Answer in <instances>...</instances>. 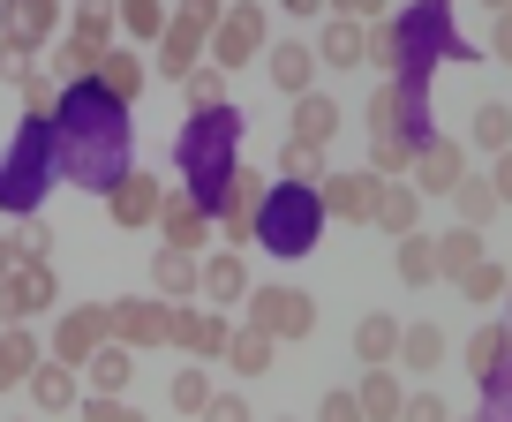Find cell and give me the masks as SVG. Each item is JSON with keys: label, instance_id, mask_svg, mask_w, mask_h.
I'll list each match as a JSON object with an SVG mask.
<instances>
[{"label": "cell", "instance_id": "1", "mask_svg": "<svg viewBox=\"0 0 512 422\" xmlns=\"http://www.w3.org/2000/svg\"><path fill=\"white\" fill-rule=\"evenodd\" d=\"M128 121H121V98H106L98 83H76V91L53 106V159H61L68 181L83 189H113L128 174Z\"/></svg>", "mask_w": 512, "mask_h": 422}, {"label": "cell", "instance_id": "2", "mask_svg": "<svg viewBox=\"0 0 512 422\" xmlns=\"http://www.w3.org/2000/svg\"><path fill=\"white\" fill-rule=\"evenodd\" d=\"M249 325L264 340H309L317 332V302L302 287H249Z\"/></svg>", "mask_w": 512, "mask_h": 422}, {"label": "cell", "instance_id": "3", "mask_svg": "<svg viewBox=\"0 0 512 422\" xmlns=\"http://www.w3.org/2000/svg\"><path fill=\"white\" fill-rule=\"evenodd\" d=\"M61 279H53V257H16V272L0 279V325H31L38 309H53Z\"/></svg>", "mask_w": 512, "mask_h": 422}, {"label": "cell", "instance_id": "4", "mask_svg": "<svg viewBox=\"0 0 512 422\" xmlns=\"http://www.w3.org/2000/svg\"><path fill=\"white\" fill-rule=\"evenodd\" d=\"M106 340H113V309H106V302H83V309H68L61 325H53V362L83 370V362H91Z\"/></svg>", "mask_w": 512, "mask_h": 422}, {"label": "cell", "instance_id": "5", "mask_svg": "<svg viewBox=\"0 0 512 422\" xmlns=\"http://www.w3.org/2000/svg\"><path fill=\"white\" fill-rule=\"evenodd\" d=\"M113 309V340L121 347H166L174 340V302L159 294H128V302H106Z\"/></svg>", "mask_w": 512, "mask_h": 422}, {"label": "cell", "instance_id": "6", "mask_svg": "<svg viewBox=\"0 0 512 422\" xmlns=\"http://www.w3.org/2000/svg\"><path fill=\"white\" fill-rule=\"evenodd\" d=\"M256 53H264V8H256V0H234L219 16V31H211V61L241 68V61H256Z\"/></svg>", "mask_w": 512, "mask_h": 422}, {"label": "cell", "instance_id": "7", "mask_svg": "<svg viewBox=\"0 0 512 422\" xmlns=\"http://www.w3.org/2000/svg\"><path fill=\"white\" fill-rule=\"evenodd\" d=\"M234 136H241V114H234V106H219V114H196V121H189V136H181V159H189V166H219V174H234V159H226V151H234Z\"/></svg>", "mask_w": 512, "mask_h": 422}, {"label": "cell", "instance_id": "8", "mask_svg": "<svg viewBox=\"0 0 512 422\" xmlns=\"http://www.w3.org/2000/svg\"><path fill=\"white\" fill-rule=\"evenodd\" d=\"M377 189H384V174H324L317 204L332 219H347V227H362V219H377Z\"/></svg>", "mask_w": 512, "mask_h": 422}, {"label": "cell", "instance_id": "9", "mask_svg": "<svg viewBox=\"0 0 512 422\" xmlns=\"http://www.w3.org/2000/svg\"><path fill=\"white\" fill-rule=\"evenodd\" d=\"M174 347H189L196 362H211V355H226L234 347V332H226V309H196V302H174Z\"/></svg>", "mask_w": 512, "mask_h": 422}, {"label": "cell", "instance_id": "10", "mask_svg": "<svg viewBox=\"0 0 512 422\" xmlns=\"http://www.w3.org/2000/svg\"><path fill=\"white\" fill-rule=\"evenodd\" d=\"M53 31H61V0H0V38L8 46L38 53Z\"/></svg>", "mask_w": 512, "mask_h": 422}, {"label": "cell", "instance_id": "11", "mask_svg": "<svg viewBox=\"0 0 512 422\" xmlns=\"http://www.w3.org/2000/svg\"><path fill=\"white\" fill-rule=\"evenodd\" d=\"M151 287H159V302H196L204 294V257L196 249H151Z\"/></svg>", "mask_w": 512, "mask_h": 422}, {"label": "cell", "instance_id": "12", "mask_svg": "<svg viewBox=\"0 0 512 422\" xmlns=\"http://www.w3.org/2000/svg\"><path fill=\"white\" fill-rule=\"evenodd\" d=\"M460 181H467V159H460V144L430 136V144L415 151V189H422V196H452Z\"/></svg>", "mask_w": 512, "mask_h": 422}, {"label": "cell", "instance_id": "13", "mask_svg": "<svg viewBox=\"0 0 512 422\" xmlns=\"http://www.w3.org/2000/svg\"><path fill=\"white\" fill-rule=\"evenodd\" d=\"M204 302L211 309L249 302V264H241V249H211V257H204Z\"/></svg>", "mask_w": 512, "mask_h": 422}, {"label": "cell", "instance_id": "14", "mask_svg": "<svg viewBox=\"0 0 512 422\" xmlns=\"http://www.w3.org/2000/svg\"><path fill=\"white\" fill-rule=\"evenodd\" d=\"M113 219H121V227H151V219H159V204H166V189L151 174H121L113 181Z\"/></svg>", "mask_w": 512, "mask_h": 422}, {"label": "cell", "instance_id": "15", "mask_svg": "<svg viewBox=\"0 0 512 422\" xmlns=\"http://www.w3.org/2000/svg\"><path fill=\"white\" fill-rule=\"evenodd\" d=\"M400 317H362V325H354V355H362V370H384V362H400Z\"/></svg>", "mask_w": 512, "mask_h": 422}, {"label": "cell", "instance_id": "16", "mask_svg": "<svg viewBox=\"0 0 512 422\" xmlns=\"http://www.w3.org/2000/svg\"><path fill=\"white\" fill-rule=\"evenodd\" d=\"M354 400H362V415H369V422H400V407H407V385H400V370L384 362V370H369L362 385H354Z\"/></svg>", "mask_w": 512, "mask_h": 422}, {"label": "cell", "instance_id": "17", "mask_svg": "<svg viewBox=\"0 0 512 422\" xmlns=\"http://www.w3.org/2000/svg\"><path fill=\"white\" fill-rule=\"evenodd\" d=\"M128 377H136V347H121V340H106L91 362H83V385L106 392V400H113V392H128Z\"/></svg>", "mask_w": 512, "mask_h": 422}, {"label": "cell", "instance_id": "18", "mask_svg": "<svg viewBox=\"0 0 512 422\" xmlns=\"http://www.w3.org/2000/svg\"><path fill=\"white\" fill-rule=\"evenodd\" d=\"M369 227H384V234H415L422 227V189H407V181H384L377 189V219Z\"/></svg>", "mask_w": 512, "mask_h": 422}, {"label": "cell", "instance_id": "19", "mask_svg": "<svg viewBox=\"0 0 512 422\" xmlns=\"http://www.w3.org/2000/svg\"><path fill=\"white\" fill-rule=\"evenodd\" d=\"M23 392H31L46 415H68V407H76V370H68V362H38V370L23 377Z\"/></svg>", "mask_w": 512, "mask_h": 422}, {"label": "cell", "instance_id": "20", "mask_svg": "<svg viewBox=\"0 0 512 422\" xmlns=\"http://www.w3.org/2000/svg\"><path fill=\"white\" fill-rule=\"evenodd\" d=\"M332 136H339V106H332V98H317V91H302V98H294V144H332Z\"/></svg>", "mask_w": 512, "mask_h": 422}, {"label": "cell", "instance_id": "21", "mask_svg": "<svg viewBox=\"0 0 512 422\" xmlns=\"http://www.w3.org/2000/svg\"><path fill=\"white\" fill-rule=\"evenodd\" d=\"M159 234H166V249H204V204L166 196V204H159Z\"/></svg>", "mask_w": 512, "mask_h": 422}, {"label": "cell", "instance_id": "22", "mask_svg": "<svg viewBox=\"0 0 512 422\" xmlns=\"http://www.w3.org/2000/svg\"><path fill=\"white\" fill-rule=\"evenodd\" d=\"M98 91H106V98H121V106H128V98H136V91H144V61H136V53H128V46H106V61H98Z\"/></svg>", "mask_w": 512, "mask_h": 422}, {"label": "cell", "instance_id": "23", "mask_svg": "<svg viewBox=\"0 0 512 422\" xmlns=\"http://www.w3.org/2000/svg\"><path fill=\"white\" fill-rule=\"evenodd\" d=\"M317 61H332V68L369 61V31H362V23H347V16H332V23H324V38H317Z\"/></svg>", "mask_w": 512, "mask_h": 422}, {"label": "cell", "instance_id": "24", "mask_svg": "<svg viewBox=\"0 0 512 422\" xmlns=\"http://www.w3.org/2000/svg\"><path fill=\"white\" fill-rule=\"evenodd\" d=\"M264 68H272V83L287 98H302L309 76H317V46H294V38H287V46H272V61H264Z\"/></svg>", "mask_w": 512, "mask_h": 422}, {"label": "cell", "instance_id": "25", "mask_svg": "<svg viewBox=\"0 0 512 422\" xmlns=\"http://www.w3.org/2000/svg\"><path fill=\"white\" fill-rule=\"evenodd\" d=\"M475 264H482V234H475V227L437 234V279H467Z\"/></svg>", "mask_w": 512, "mask_h": 422}, {"label": "cell", "instance_id": "26", "mask_svg": "<svg viewBox=\"0 0 512 422\" xmlns=\"http://www.w3.org/2000/svg\"><path fill=\"white\" fill-rule=\"evenodd\" d=\"M113 31H121V0H76V31H68V38H83V46L106 53Z\"/></svg>", "mask_w": 512, "mask_h": 422}, {"label": "cell", "instance_id": "27", "mask_svg": "<svg viewBox=\"0 0 512 422\" xmlns=\"http://www.w3.org/2000/svg\"><path fill=\"white\" fill-rule=\"evenodd\" d=\"M31 370H38V340L23 325H8V332H0V392H16Z\"/></svg>", "mask_w": 512, "mask_h": 422}, {"label": "cell", "instance_id": "28", "mask_svg": "<svg viewBox=\"0 0 512 422\" xmlns=\"http://www.w3.org/2000/svg\"><path fill=\"white\" fill-rule=\"evenodd\" d=\"M196 53H204V31H189V23H166V31H159V68L174 83L196 68Z\"/></svg>", "mask_w": 512, "mask_h": 422}, {"label": "cell", "instance_id": "29", "mask_svg": "<svg viewBox=\"0 0 512 422\" xmlns=\"http://www.w3.org/2000/svg\"><path fill=\"white\" fill-rule=\"evenodd\" d=\"M400 362H407V370H437V362H445V332H437V325H407L400 332Z\"/></svg>", "mask_w": 512, "mask_h": 422}, {"label": "cell", "instance_id": "30", "mask_svg": "<svg viewBox=\"0 0 512 422\" xmlns=\"http://www.w3.org/2000/svg\"><path fill=\"white\" fill-rule=\"evenodd\" d=\"M452 204H460V227H475V234L497 219V189H490V181H475V174H467L460 189H452Z\"/></svg>", "mask_w": 512, "mask_h": 422}, {"label": "cell", "instance_id": "31", "mask_svg": "<svg viewBox=\"0 0 512 422\" xmlns=\"http://www.w3.org/2000/svg\"><path fill=\"white\" fill-rule=\"evenodd\" d=\"M272 347H279V340H264L256 325H241V332H234V347H226V362H234L241 377H264V370H272Z\"/></svg>", "mask_w": 512, "mask_h": 422}, {"label": "cell", "instance_id": "32", "mask_svg": "<svg viewBox=\"0 0 512 422\" xmlns=\"http://www.w3.org/2000/svg\"><path fill=\"white\" fill-rule=\"evenodd\" d=\"M400 279L407 287H430L437 279V242L430 234H400Z\"/></svg>", "mask_w": 512, "mask_h": 422}, {"label": "cell", "instance_id": "33", "mask_svg": "<svg viewBox=\"0 0 512 422\" xmlns=\"http://www.w3.org/2000/svg\"><path fill=\"white\" fill-rule=\"evenodd\" d=\"M181 91H189L196 114H219V106H226V68H219V61H211V68H189V76H181Z\"/></svg>", "mask_w": 512, "mask_h": 422}, {"label": "cell", "instance_id": "34", "mask_svg": "<svg viewBox=\"0 0 512 422\" xmlns=\"http://www.w3.org/2000/svg\"><path fill=\"white\" fill-rule=\"evenodd\" d=\"M264 196H272V181L256 174V166H234V174H226V211H264Z\"/></svg>", "mask_w": 512, "mask_h": 422}, {"label": "cell", "instance_id": "35", "mask_svg": "<svg viewBox=\"0 0 512 422\" xmlns=\"http://www.w3.org/2000/svg\"><path fill=\"white\" fill-rule=\"evenodd\" d=\"M505 347H512V332H505V325H482L475 340H467V370H475V377H497Z\"/></svg>", "mask_w": 512, "mask_h": 422}, {"label": "cell", "instance_id": "36", "mask_svg": "<svg viewBox=\"0 0 512 422\" xmlns=\"http://www.w3.org/2000/svg\"><path fill=\"white\" fill-rule=\"evenodd\" d=\"M166 400H174V415H204V407H211V377L189 362V370H181L174 385H166Z\"/></svg>", "mask_w": 512, "mask_h": 422}, {"label": "cell", "instance_id": "37", "mask_svg": "<svg viewBox=\"0 0 512 422\" xmlns=\"http://www.w3.org/2000/svg\"><path fill=\"white\" fill-rule=\"evenodd\" d=\"M467 129H475L482 151H512V114L497 106V98H490V106H475V121H467Z\"/></svg>", "mask_w": 512, "mask_h": 422}, {"label": "cell", "instance_id": "38", "mask_svg": "<svg viewBox=\"0 0 512 422\" xmlns=\"http://www.w3.org/2000/svg\"><path fill=\"white\" fill-rule=\"evenodd\" d=\"M166 23H174V16H166V0H121V31L128 38H159Z\"/></svg>", "mask_w": 512, "mask_h": 422}, {"label": "cell", "instance_id": "39", "mask_svg": "<svg viewBox=\"0 0 512 422\" xmlns=\"http://www.w3.org/2000/svg\"><path fill=\"white\" fill-rule=\"evenodd\" d=\"M505 287H512V279H505V264H490V257H482L475 272L460 279V294H467V302H497V294H505Z\"/></svg>", "mask_w": 512, "mask_h": 422}, {"label": "cell", "instance_id": "40", "mask_svg": "<svg viewBox=\"0 0 512 422\" xmlns=\"http://www.w3.org/2000/svg\"><path fill=\"white\" fill-rule=\"evenodd\" d=\"M279 181H324L317 144H287V151H279Z\"/></svg>", "mask_w": 512, "mask_h": 422}, {"label": "cell", "instance_id": "41", "mask_svg": "<svg viewBox=\"0 0 512 422\" xmlns=\"http://www.w3.org/2000/svg\"><path fill=\"white\" fill-rule=\"evenodd\" d=\"M219 16H226V0H181V8H174V23H189V31H219Z\"/></svg>", "mask_w": 512, "mask_h": 422}, {"label": "cell", "instance_id": "42", "mask_svg": "<svg viewBox=\"0 0 512 422\" xmlns=\"http://www.w3.org/2000/svg\"><path fill=\"white\" fill-rule=\"evenodd\" d=\"M317 422H369V415H362V400H354V392H347V385H339V392H324V407H317Z\"/></svg>", "mask_w": 512, "mask_h": 422}, {"label": "cell", "instance_id": "43", "mask_svg": "<svg viewBox=\"0 0 512 422\" xmlns=\"http://www.w3.org/2000/svg\"><path fill=\"white\" fill-rule=\"evenodd\" d=\"M196 422H256V415H249V400H241V392H211V407H204Z\"/></svg>", "mask_w": 512, "mask_h": 422}, {"label": "cell", "instance_id": "44", "mask_svg": "<svg viewBox=\"0 0 512 422\" xmlns=\"http://www.w3.org/2000/svg\"><path fill=\"white\" fill-rule=\"evenodd\" d=\"M83 422H144V415H136L128 400H106V392H91V400H83Z\"/></svg>", "mask_w": 512, "mask_h": 422}, {"label": "cell", "instance_id": "45", "mask_svg": "<svg viewBox=\"0 0 512 422\" xmlns=\"http://www.w3.org/2000/svg\"><path fill=\"white\" fill-rule=\"evenodd\" d=\"M400 422H452V415H445V400H437V392H407Z\"/></svg>", "mask_w": 512, "mask_h": 422}, {"label": "cell", "instance_id": "46", "mask_svg": "<svg viewBox=\"0 0 512 422\" xmlns=\"http://www.w3.org/2000/svg\"><path fill=\"white\" fill-rule=\"evenodd\" d=\"M0 76H8V83H23V76H31V53H23V46H8V38H0Z\"/></svg>", "mask_w": 512, "mask_h": 422}, {"label": "cell", "instance_id": "47", "mask_svg": "<svg viewBox=\"0 0 512 422\" xmlns=\"http://www.w3.org/2000/svg\"><path fill=\"white\" fill-rule=\"evenodd\" d=\"M256 242V219L249 211H226V249H249Z\"/></svg>", "mask_w": 512, "mask_h": 422}, {"label": "cell", "instance_id": "48", "mask_svg": "<svg viewBox=\"0 0 512 422\" xmlns=\"http://www.w3.org/2000/svg\"><path fill=\"white\" fill-rule=\"evenodd\" d=\"M490 189H497V204H512V151H497V166H490Z\"/></svg>", "mask_w": 512, "mask_h": 422}, {"label": "cell", "instance_id": "49", "mask_svg": "<svg viewBox=\"0 0 512 422\" xmlns=\"http://www.w3.org/2000/svg\"><path fill=\"white\" fill-rule=\"evenodd\" d=\"M377 8H384V0H332V16H347V23H369Z\"/></svg>", "mask_w": 512, "mask_h": 422}, {"label": "cell", "instance_id": "50", "mask_svg": "<svg viewBox=\"0 0 512 422\" xmlns=\"http://www.w3.org/2000/svg\"><path fill=\"white\" fill-rule=\"evenodd\" d=\"M490 53H497V61H512V8L497 16V31H490Z\"/></svg>", "mask_w": 512, "mask_h": 422}, {"label": "cell", "instance_id": "51", "mask_svg": "<svg viewBox=\"0 0 512 422\" xmlns=\"http://www.w3.org/2000/svg\"><path fill=\"white\" fill-rule=\"evenodd\" d=\"M16 257H23V242H16V234H0V279L16 272Z\"/></svg>", "mask_w": 512, "mask_h": 422}, {"label": "cell", "instance_id": "52", "mask_svg": "<svg viewBox=\"0 0 512 422\" xmlns=\"http://www.w3.org/2000/svg\"><path fill=\"white\" fill-rule=\"evenodd\" d=\"M317 8H324V0H287V16H317Z\"/></svg>", "mask_w": 512, "mask_h": 422}, {"label": "cell", "instance_id": "53", "mask_svg": "<svg viewBox=\"0 0 512 422\" xmlns=\"http://www.w3.org/2000/svg\"><path fill=\"white\" fill-rule=\"evenodd\" d=\"M482 8H497V16H505V8H512V0H482Z\"/></svg>", "mask_w": 512, "mask_h": 422}, {"label": "cell", "instance_id": "54", "mask_svg": "<svg viewBox=\"0 0 512 422\" xmlns=\"http://www.w3.org/2000/svg\"><path fill=\"white\" fill-rule=\"evenodd\" d=\"M505 302H512V287H505Z\"/></svg>", "mask_w": 512, "mask_h": 422}]
</instances>
